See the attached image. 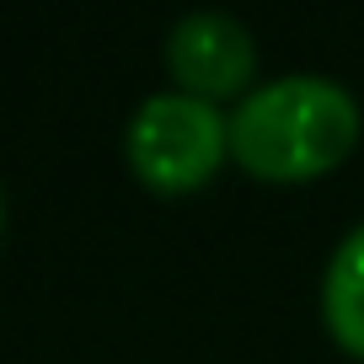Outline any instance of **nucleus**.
Masks as SVG:
<instances>
[{
  "instance_id": "4",
  "label": "nucleus",
  "mask_w": 364,
  "mask_h": 364,
  "mask_svg": "<svg viewBox=\"0 0 364 364\" xmlns=\"http://www.w3.org/2000/svg\"><path fill=\"white\" fill-rule=\"evenodd\" d=\"M321 316H327L338 348L364 359V225L348 230L343 247L332 252L327 284H321Z\"/></svg>"
},
{
  "instance_id": "2",
  "label": "nucleus",
  "mask_w": 364,
  "mask_h": 364,
  "mask_svg": "<svg viewBox=\"0 0 364 364\" xmlns=\"http://www.w3.org/2000/svg\"><path fill=\"white\" fill-rule=\"evenodd\" d=\"M230 156V124L215 102L161 91L129 124V166L150 193H198Z\"/></svg>"
},
{
  "instance_id": "3",
  "label": "nucleus",
  "mask_w": 364,
  "mask_h": 364,
  "mask_svg": "<svg viewBox=\"0 0 364 364\" xmlns=\"http://www.w3.org/2000/svg\"><path fill=\"white\" fill-rule=\"evenodd\" d=\"M166 65L177 75L182 97H198V102H225L241 97L257 65V48H252L247 27L230 22L220 11H198L182 16L166 38Z\"/></svg>"
},
{
  "instance_id": "1",
  "label": "nucleus",
  "mask_w": 364,
  "mask_h": 364,
  "mask_svg": "<svg viewBox=\"0 0 364 364\" xmlns=\"http://www.w3.org/2000/svg\"><path fill=\"white\" fill-rule=\"evenodd\" d=\"M359 107L338 80L284 75L257 86L230 113V156L257 182H311L353 156Z\"/></svg>"
}]
</instances>
